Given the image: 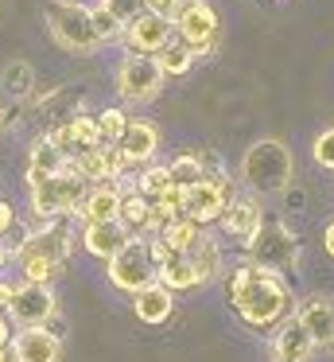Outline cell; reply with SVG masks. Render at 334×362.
<instances>
[{
    "label": "cell",
    "mask_w": 334,
    "mask_h": 362,
    "mask_svg": "<svg viewBox=\"0 0 334 362\" xmlns=\"http://www.w3.org/2000/svg\"><path fill=\"white\" fill-rule=\"evenodd\" d=\"M155 238H160L171 253H191L194 245H198V238H202V226H194L191 218H175V222H167Z\"/></svg>",
    "instance_id": "cell-25"
},
{
    "label": "cell",
    "mask_w": 334,
    "mask_h": 362,
    "mask_svg": "<svg viewBox=\"0 0 334 362\" xmlns=\"http://www.w3.org/2000/svg\"><path fill=\"white\" fill-rule=\"evenodd\" d=\"M0 261H4V245H0Z\"/></svg>",
    "instance_id": "cell-40"
},
{
    "label": "cell",
    "mask_w": 334,
    "mask_h": 362,
    "mask_svg": "<svg viewBox=\"0 0 334 362\" xmlns=\"http://www.w3.org/2000/svg\"><path fill=\"white\" fill-rule=\"evenodd\" d=\"M152 59H155V66L163 71V78H167V74H171V78H179V74H186V71L194 66V51L186 47L179 35H171V40L163 43V47L155 51Z\"/></svg>",
    "instance_id": "cell-24"
},
{
    "label": "cell",
    "mask_w": 334,
    "mask_h": 362,
    "mask_svg": "<svg viewBox=\"0 0 334 362\" xmlns=\"http://www.w3.org/2000/svg\"><path fill=\"white\" fill-rule=\"evenodd\" d=\"M66 160L70 156L51 141V136H39V141L31 144V152H28V187H39L43 180L59 175L62 168H66Z\"/></svg>",
    "instance_id": "cell-19"
},
{
    "label": "cell",
    "mask_w": 334,
    "mask_h": 362,
    "mask_svg": "<svg viewBox=\"0 0 334 362\" xmlns=\"http://www.w3.org/2000/svg\"><path fill=\"white\" fill-rule=\"evenodd\" d=\"M175 292H167L160 281L155 284H148V288H140L136 296H132V308H136V320H144V323H163L171 315V308H175Z\"/></svg>",
    "instance_id": "cell-21"
},
{
    "label": "cell",
    "mask_w": 334,
    "mask_h": 362,
    "mask_svg": "<svg viewBox=\"0 0 334 362\" xmlns=\"http://www.w3.org/2000/svg\"><path fill=\"white\" fill-rule=\"evenodd\" d=\"M129 230L121 226V218H109V222H82V245L90 257H117V253L124 250V242H129Z\"/></svg>",
    "instance_id": "cell-15"
},
{
    "label": "cell",
    "mask_w": 334,
    "mask_h": 362,
    "mask_svg": "<svg viewBox=\"0 0 334 362\" xmlns=\"http://www.w3.org/2000/svg\"><path fill=\"white\" fill-rule=\"evenodd\" d=\"M222 230L229 238H237L241 245L249 242V238L256 234V230H261V222H264V214H261V203H256L253 195H233L229 199V206H225L222 211Z\"/></svg>",
    "instance_id": "cell-17"
},
{
    "label": "cell",
    "mask_w": 334,
    "mask_h": 362,
    "mask_svg": "<svg viewBox=\"0 0 334 362\" xmlns=\"http://www.w3.org/2000/svg\"><path fill=\"white\" fill-rule=\"evenodd\" d=\"M90 16H93V32H97V40H101V43H113V40H121V32H124V28L117 24V20L109 16V12L101 8V4H97V8H90Z\"/></svg>",
    "instance_id": "cell-31"
},
{
    "label": "cell",
    "mask_w": 334,
    "mask_h": 362,
    "mask_svg": "<svg viewBox=\"0 0 334 362\" xmlns=\"http://www.w3.org/2000/svg\"><path fill=\"white\" fill-rule=\"evenodd\" d=\"M179 8H183V0H148L144 4V12H155V16H163V20H175Z\"/></svg>",
    "instance_id": "cell-33"
},
{
    "label": "cell",
    "mask_w": 334,
    "mask_h": 362,
    "mask_svg": "<svg viewBox=\"0 0 334 362\" xmlns=\"http://www.w3.org/2000/svg\"><path fill=\"white\" fill-rule=\"evenodd\" d=\"M121 35H124V43H129L132 55H155V51L175 35V28H171V20L155 16V12H140L136 20L124 24Z\"/></svg>",
    "instance_id": "cell-11"
},
{
    "label": "cell",
    "mask_w": 334,
    "mask_h": 362,
    "mask_svg": "<svg viewBox=\"0 0 334 362\" xmlns=\"http://www.w3.org/2000/svg\"><path fill=\"white\" fill-rule=\"evenodd\" d=\"M292 148L276 136H264V141L249 144L241 156V180L253 195H280L292 183Z\"/></svg>",
    "instance_id": "cell-2"
},
{
    "label": "cell",
    "mask_w": 334,
    "mask_h": 362,
    "mask_svg": "<svg viewBox=\"0 0 334 362\" xmlns=\"http://www.w3.org/2000/svg\"><path fill=\"white\" fill-rule=\"evenodd\" d=\"M171 28L194 55H210L217 47V16L206 0H183V8L175 12Z\"/></svg>",
    "instance_id": "cell-9"
},
{
    "label": "cell",
    "mask_w": 334,
    "mask_h": 362,
    "mask_svg": "<svg viewBox=\"0 0 334 362\" xmlns=\"http://www.w3.org/2000/svg\"><path fill=\"white\" fill-rule=\"evenodd\" d=\"M245 253H249L253 265L272 269V273H280V276L299 265V242H295V234L284 222H261V230L245 242Z\"/></svg>",
    "instance_id": "cell-4"
},
{
    "label": "cell",
    "mask_w": 334,
    "mask_h": 362,
    "mask_svg": "<svg viewBox=\"0 0 334 362\" xmlns=\"http://www.w3.org/2000/svg\"><path fill=\"white\" fill-rule=\"evenodd\" d=\"M117 211H121V187H113V183H93L82 195L74 214L82 222H109V218H117Z\"/></svg>",
    "instance_id": "cell-20"
},
{
    "label": "cell",
    "mask_w": 334,
    "mask_h": 362,
    "mask_svg": "<svg viewBox=\"0 0 334 362\" xmlns=\"http://www.w3.org/2000/svg\"><path fill=\"white\" fill-rule=\"evenodd\" d=\"M295 320L303 323V331L311 335L315 351H334V300L330 296H311L299 304Z\"/></svg>",
    "instance_id": "cell-12"
},
{
    "label": "cell",
    "mask_w": 334,
    "mask_h": 362,
    "mask_svg": "<svg viewBox=\"0 0 334 362\" xmlns=\"http://www.w3.org/2000/svg\"><path fill=\"white\" fill-rule=\"evenodd\" d=\"M160 90H163V71L155 66V59L129 51L117 66V94L132 105H144L152 98H160Z\"/></svg>",
    "instance_id": "cell-7"
},
{
    "label": "cell",
    "mask_w": 334,
    "mask_h": 362,
    "mask_svg": "<svg viewBox=\"0 0 334 362\" xmlns=\"http://www.w3.org/2000/svg\"><path fill=\"white\" fill-rule=\"evenodd\" d=\"M311 354H315V343H311V335L303 331V323L295 320V315H284V320L276 323L272 358H280V362H311Z\"/></svg>",
    "instance_id": "cell-16"
},
{
    "label": "cell",
    "mask_w": 334,
    "mask_h": 362,
    "mask_svg": "<svg viewBox=\"0 0 334 362\" xmlns=\"http://www.w3.org/2000/svg\"><path fill=\"white\" fill-rule=\"evenodd\" d=\"M136 191L152 203V199H160V195H167L171 191V172H167V164H152V168H144L140 172V180H136Z\"/></svg>",
    "instance_id": "cell-28"
},
{
    "label": "cell",
    "mask_w": 334,
    "mask_h": 362,
    "mask_svg": "<svg viewBox=\"0 0 334 362\" xmlns=\"http://www.w3.org/2000/svg\"><path fill=\"white\" fill-rule=\"evenodd\" d=\"M8 346H12L16 362H59L62 358V343L51 327H20Z\"/></svg>",
    "instance_id": "cell-13"
},
{
    "label": "cell",
    "mask_w": 334,
    "mask_h": 362,
    "mask_svg": "<svg viewBox=\"0 0 334 362\" xmlns=\"http://www.w3.org/2000/svg\"><path fill=\"white\" fill-rule=\"evenodd\" d=\"M323 245H326V253H330V257H334V222H330V226H326V234H323Z\"/></svg>",
    "instance_id": "cell-37"
},
{
    "label": "cell",
    "mask_w": 334,
    "mask_h": 362,
    "mask_svg": "<svg viewBox=\"0 0 334 362\" xmlns=\"http://www.w3.org/2000/svg\"><path fill=\"white\" fill-rule=\"evenodd\" d=\"M144 4H148V0H101V8H105L121 28L129 24V20H136L140 12H144Z\"/></svg>",
    "instance_id": "cell-30"
},
{
    "label": "cell",
    "mask_w": 334,
    "mask_h": 362,
    "mask_svg": "<svg viewBox=\"0 0 334 362\" xmlns=\"http://www.w3.org/2000/svg\"><path fill=\"white\" fill-rule=\"evenodd\" d=\"M47 32L70 55H90L101 47L97 32H93V16L78 0H51L47 4Z\"/></svg>",
    "instance_id": "cell-3"
},
{
    "label": "cell",
    "mask_w": 334,
    "mask_h": 362,
    "mask_svg": "<svg viewBox=\"0 0 334 362\" xmlns=\"http://www.w3.org/2000/svg\"><path fill=\"white\" fill-rule=\"evenodd\" d=\"M155 281H160L167 292H183V288L202 284V276H198V269L191 265V257H186V253H171V257L155 269Z\"/></svg>",
    "instance_id": "cell-22"
},
{
    "label": "cell",
    "mask_w": 334,
    "mask_h": 362,
    "mask_svg": "<svg viewBox=\"0 0 334 362\" xmlns=\"http://www.w3.org/2000/svg\"><path fill=\"white\" fill-rule=\"evenodd\" d=\"M16 226V211H12V206H8L4 203V199H0V238H4L8 234V230H12Z\"/></svg>",
    "instance_id": "cell-34"
},
{
    "label": "cell",
    "mask_w": 334,
    "mask_h": 362,
    "mask_svg": "<svg viewBox=\"0 0 334 362\" xmlns=\"http://www.w3.org/2000/svg\"><path fill=\"white\" fill-rule=\"evenodd\" d=\"M167 172H171V183H179V187H191V183H198V180L210 175L198 152H183V156H175L167 164Z\"/></svg>",
    "instance_id": "cell-26"
},
{
    "label": "cell",
    "mask_w": 334,
    "mask_h": 362,
    "mask_svg": "<svg viewBox=\"0 0 334 362\" xmlns=\"http://www.w3.org/2000/svg\"><path fill=\"white\" fill-rule=\"evenodd\" d=\"M272 362H280V358H272Z\"/></svg>",
    "instance_id": "cell-41"
},
{
    "label": "cell",
    "mask_w": 334,
    "mask_h": 362,
    "mask_svg": "<svg viewBox=\"0 0 334 362\" xmlns=\"http://www.w3.org/2000/svg\"><path fill=\"white\" fill-rule=\"evenodd\" d=\"M4 312H8V320L20 323V327H47V323L54 320V312H59V300H54L51 284L20 281V284H16L12 304H8Z\"/></svg>",
    "instance_id": "cell-10"
},
{
    "label": "cell",
    "mask_w": 334,
    "mask_h": 362,
    "mask_svg": "<svg viewBox=\"0 0 334 362\" xmlns=\"http://www.w3.org/2000/svg\"><path fill=\"white\" fill-rule=\"evenodd\" d=\"M105 265H109L105 273L113 281V288H121V292L136 296L140 288L155 284V261H152V250H148V238H129L124 250L117 257H109Z\"/></svg>",
    "instance_id": "cell-6"
},
{
    "label": "cell",
    "mask_w": 334,
    "mask_h": 362,
    "mask_svg": "<svg viewBox=\"0 0 334 362\" xmlns=\"http://www.w3.org/2000/svg\"><path fill=\"white\" fill-rule=\"evenodd\" d=\"M20 250H31V253H39V257H47L51 265H66V257H70V230L62 226L59 218H51L43 230H31V234H23L20 238Z\"/></svg>",
    "instance_id": "cell-14"
},
{
    "label": "cell",
    "mask_w": 334,
    "mask_h": 362,
    "mask_svg": "<svg viewBox=\"0 0 334 362\" xmlns=\"http://www.w3.org/2000/svg\"><path fill=\"white\" fill-rule=\"evenodd\" d=\"M0 362H16V354H12V346H0Z\"/></svg>",
    "instance_id": "cell-38"
},
{
    "label": "cell",
    "mask_w": 334,
    "mask_h": 362,
    "mask_svg": "<svg viewBox=\"0 0 334 362\" xmlns=\"http://www.w3.org/2000/svg\"><path fill=\"white\" fill-rule=\"evenodd\" d=\"M186 257H191V265H194V269H198L202 281L217 276V269H222V250H217V242H214V238H206V234L198 238V245H194V250L186 253Z\"/></svg>",
    "instance_id": "cell-27"
},
{
    "label": "cell",
    "mask_w": 334,
    "mask_h": 362,
    "mask_svg": "<svg viewBox=\"0 0 334 362\" xmlns=\"http://www.w3.org/2000/svg\"><path fill=\"white\" fill-rule=\"evenodd\" d=\"M117 218H121V226L129 230L132 238H144L148 234V218H152V203H148L136 187L121 191V211H117Z\"/></svg>",
    "instance_id": "cell-23"
},
{
    "label": "cell",
    "mask_w": 334,
    "mask_h": 362,
    "mask_svg": "<svg viewBox=\"0 0 334 362\" xmlns=\"http://www.w3.org/2000/svg\"><path fill=\"white\" fill-rule=\"evenodd\" d=\"M311 152H315V160L323 168H334V125L323 129V133L315 136V148H311Z\"/></svg>",
    "instance_id": "cell-32"
},
{
    "label": "cell",
    "mask_w": 334,
    "mask_h": 362,
    "mask_svg": "<svg viewBox=\"0 0 334 362\" xmlns=\"http://www.w3.org/2000/svg\"><path fill=\"white\" fill-rule=\"evenodd\" d=\"M113 148L129 160V168L148 164V160L155 156V148H160V129H155L152 121H129V129L121 133V141H117Z\"/></svg>",
    "instance_id": "cell-18"
},
{
    "label": "cell",
    "mask_w": 334,
    "mask_h": 362,
    "mask_svg": "<svg viewBox=\"0 0 334 362\" xmlns=\"http://www.w3.org/2000/svg\"><path fill=\"white\" fill-rule=\"evenodd\" d=\"M12 335H16V331L8 327V320L0 315V346H8V343H12Z\"/></svg>",
    "instance_id": "cell-36"
},
{
    "label": "cell",
    "mask_w": 334,
    "mask_h": 362,
    "mask_svg": "<svg viewBox=\"0 0 334 362\" xmlns=\"http://www.w3.org/2000/svg\"><path fill=\"white\" fill-rule=\"evenodd\" d=\"M12 296H16V284L12 281H0V312L12 304Z\"/></svg>",
    "instance_id": "cell-35"
},
{
    "label": "cell",
    "mask_w": 334,
    "mask_h": 362,
    "mask_svg": "<svg viewBox=\"0 0 334 362\" xmlns=\"http://www.w3.org/2000/svg\"><path fill=\"white\" fill-rule=\"evenodd\" d=\"M93 121H97L101 144H117V141H121V133L129 129V113H121V110H101Z\"/></svg>",
    "instance_id": "cell-29"
},
{
    "label": "cell",
    "mask_w": 334,
    "mask_h": 362,
    "mask_svg": "<svg viewBox=\"0 0 334 362\" xmlns=\"http://www.w3.org/2000/svg\"><path fill=\"white\" fill-rule=\"evenodd\" d=\"M28 191H31V211L51 222V218H62V214H74L78 203H82V195L90 191V183H85L66 160V168H62L59 175H51V180H43L39 187H28Z\"/></svg>",
    "instance_id": "cell-5"
},
{
    "label": "cell",
    "mask_w": 334,
    "mask_h": 362,
    "mask_svg": "<svg viewBox=\"0 0 334 362\" xmlns=\"http://www.w3.org/2000/svg\"><path fill=\"white\" fill-rule=\"evenodd\" d=\"M225 296L237 308V315L249 327H276L287 312H292V292L287 281L272 269H261L253 261H241L229 276H225Z\"/></svg>",
    "instance_id": "cell-1"
},
{
    "label": "cell",
    "mask_w": 334,
    "mask_h": 362,
    "mask_svg": "<svg viewBox=\"0 0 334 362\" xmlns=\"http://www.w3.org/2000/svg\"><path fill=\"white\" fill-rule=\"evenodd\" d=\"M0 129H4V110H0Z\"/></svg>",
    "instance_id": "cell-39"
},
{
    "label": "cell",
    "mask_w": 334,
    "mask_h": 362,
    "mask_svg": "<svg viewBox=\"0 0 334 362\" xmlns=\"http://www.w3.org/2000/svg\"><path fill=\"white\" fill-rule=\"evenodd\" d=\"M233 199V183L225 175H206V180L191 183L183 191V218H191L194 226H210L222 218V211Z\"/></svg>",
    "instance_id": "cell-8"
}]
</instances>
